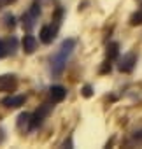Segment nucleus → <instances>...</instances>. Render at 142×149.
Returning a JSON list of instances; mask_svg holds the SVG:
<instances>
[{
	"instance_id": "obj_3",
	"label": "nucleus",
	"mask_w": 142,
	"mask_h": 149,
	"mask_svg": "<svg viewBox=\"0 0 142 149\" xmlns=\"http://www.w3.org/2000/svg\"><path fill=\"white\" fill-rule=\"evenodd\" d=\"M135 63H137V54L135 53H126V54H123V58H119L118 68L125 74H130L135 68Z\"/></svg>"
},
{
	"instance_id": "obj_23",
	"label": "nucleus",
	"mask_w": 142,
	"mask_h": 149,
	"mask_svg": "<svg viewBox=\"0 0 142 149\" xmlns=\"http://www.w3.org/2000/svg\"><path fill=\"white\" fill-rule=\"evenodd\" d=\"M140 11H142V9H140Z\"/></svg>"
},
{
	"instance_id": "obj_4",
	"label": "nucleus",
	"mask_w": 142,
	"mask_h": 149,
	"mask_svg": "<svg viewBox=\"0 0 142 149\" xmlns=\"http://www.w3.org/2000/svg\"><path fill=\"white\" fill-rule=\"evenodd\" d=\"M16 86H18L16 76H13V74H4V76H0V91L11 93V91L16 90Z\"/></svg>"
},
{
	"instance_id": "obj_18",
	"label": "nucleus",
	"mask_w": 142,
	"mask_h": 149,
	"mask_svg": "<svg viewBox=\"0 0 142 149\" xmlns=\"http://www.w3.org/2000/svg\"><path fill=\"white\" fill-rule=\"evenodd\" d=\"M111 60H107V61H104V65H102V68H100V74H105V72H111V63H109Z\"/></svg>"
},
{
	"instance_id": "obj_20",
	"label": "nucleus",
	"mask_w": 142,
	"mask_h": 149,
	"mask_svg": "<svg viewBox=\"0 0 142 149\" xmlns=\"http://www.w3.org/2000/svg\"><path fill=\"white\" fill-rule=\"evenodd\" d=\"M133 139H135L137 142H142V130H140V132H135V135H133Z\"/></svg>"
},
{
	"instance_id": "obj_2",
	"label": "nucleus",
	"mask_w": 142,
	"mask_h": 149,
	"mask_svg": "<svg viewBox=\"0 0 142 149\" xmlns=\"http://www.w3.org/2000/svg\"><path fill=\"white\" fill-rule=\"evenodd\" d=\"M51 109H53V105H49V104H44V105H40V107H39V109H37V111L32 114V130L42 125V121H44V119L49 116Z\"/></svg>"
},
{
	"instance_id": "obj_7",
	"label": "nucleus",
	"mask_w": 142,
	"mask_h": 149,
	"mask_svg": "<svg viewBox=\"0 0 142 149\" xmlns=\"http://www.w3.org/2000/svg\"><path fill=\"white\" fill-rule=\"evenodd\" d=\"M49 97H51L53 104L63 102V100H65V97H67V90H65L63 86H60V84H56V86H51V88H49Z\"/></svg>"
},
{
	"instance_id": "obj_1",
	"label": "nucleus",
	"mask_w": 142,
	"mask_h": 149,
	"mask_svg": "<svg viewBox=\"0 0 142 149\" xmlns=\"http://www.w3.org/2000/svg\"><path fill=\"white\" fill-rule=\"evenodd\" d=\"M74 47H76V40H74V39H67V40L61 42L60 49H58V51L54 53V56L51 58V72H53L54 77H60L61 74H63L65 63H67L68 56L72 54Z\"/></svg>"
},
{
	"instance_id": "obj_16",
	"label": "nucleus",
	"mask_w": 142,
	"mask_h": 149,
	"mask_svg": "<svg viewBox=\"0 0 142 149\" xmlns=\"http://www.w3.org/2000/svg\"><path fill=\"white\" fill-rule=\"evenodd\" d=\"M14 25H16V18H14L13 14H7V16H6V26L13 28Z\"/></svg>"
},
{
	"instance_id": "obj_9",
	"label": "nucleus",
	"mask_w": 142,
	"mask_h": 149,
	"mask_svg": "<svg viewBox=\"0 0 142 149\" xmlns=\"http://www.w3.org/2000/svg\"><path fill=\"white\" fill-rule=\"evenodd\" d=\"M18 130H21V132L32 130V114L23 112V114L18 116Z\"/></svg>"
},
{
	"instance_id": "obj_12",
	"label": "nucleus",
	"mask_w": 142,
	"mask_h": 149,
	"mask_svg": "<svg viewBox=\"0 0 142 149\" xmlns=\"http://www.w3.org/2000/svg\"><path fill=\"white\" fill-rule=\"evenodd\" d=\"M130 25H132V26H139V25H142V11L133 13V14L130 16Z\"/></svg>"
},
{
	"instance_id": "obj_21",
	"label": "nucleus",
	"mask_w": 142,
	"mask_h": 149,
	"mask_svg": "<svg viewBox=\"0 0 142 149\" xmlns=\"http://www.w3.org/2000/svg\"><path fill=\"white\" fill-rule=\"evenodd\" d=\"M61 146H63V147H67V146H68V147H74V144H72V139H68V140H65V142H63Z\"/></svg>"
},
{
	"instance_id": "obj_14",
	"label": "nucleus",
	"mask_w": 142,
	"mask_h": 149,
	"mask_svg": "<svg viewBox=\"0 0 142 149\" xmlns=\"http://www.w3.org/2000/svg\"><path fill=\"white\" fill-rule=\"evenodd\" d=\"M81 95H83L84 98H90V97H93V88H91L90 84H84V86H83V90H81Z\"/></svg>"
},
{
	"instance_id": "obj_5",
	"label": "nucleus",
	"mask_w": 142,
	"mask_h": 149,
	"mask_svg": "<svg viewBox=\"0 0 142 149\" xmlns=\"http://www.w3.org/2000/svg\"><path fill=\"white\" fill-rule=\"evenodd\" d=\"M58 28H60V26H56V25H44V26L40 28V33H39L40 42H42V44H51V42L54 40V37H56Z\"/></svg>"
},
{
	"instance_id": "obj_22",
	"label": "nucleus",
	"mask_w": 142,
	"mask_h": 149,
	"mask_svg": "<svg viewBox=\"0 0 142 149\" xmlns=\"http://www.w3.org/2000/svg\"><path fill=\"white\" fill-rule=\"evenodd\" d=\"M4 139H6V135H4V130H2V128H0V144H2V142H4Z\"/></svg>"
},
{
	"instance_id": "obj_19",
	"label": "nucleus",
	"mask_w": 142,
	"mask_h": 149,
	"mask_svg": "<svg viewBox=\"0 0 142 149\" xmlns=\"http://www.w3.org/2000/svg\"><path fill=\"white\" fill-rule=\"evenodd\" d=\"M13 2H16V0H0V9L6 7V6H11Z\"/></svg>"
},
{
	"instance_id": "obj_17",
	"label": "nucleus",
	"mask_w": 142,
	"mask_h": 149,
	"mask_svg": "<svg viewBox=\"0 0 142 149\" xmlns=\"http://www.w3.org/2000/svg\"><path fill=\"white\" fill-rule=\"evenodd\" d=\"M30 13H32V14H33V16L37 18V16L40 14V6H39V4H33V6L30 7Z\"/></svg>"
},
{
	"instance_id": "obj_11",
	"label": "nucleus",
	"mask_w": 142,
	"mask_h": 149,
	"mask_svg": "<svg viewBox=\"0 0 142 149\" xmlns=\"http://www.w3.org/2000/svg\"><path fill=\"white\" fill-rule=\"evenodd\" d=\"M105 56H107V60H116V58L119 56V44H118V42H111V44L107 46Z\"/></svg>"
},
{
	"instance_id": "obj_10",
	"label": "nucleus",
	"mask_w": 142,
	"mask_h": 149,
	"mask_svg": "<svg viewBox=\"0 0 142 149\" xmlns=\"http://www.w3.org/2000/svg\"><path fill=\"white\" fill-rule=\"evenodd\" d=\"M21 25H23V28H25V32H32V28L35 26V16L28 11V13H25L23 14V18H21Z\"/></svg>"
},
{
	"instance_id": "obj_13",
	"label": "nucleus",
	"mask_w": 142,
	"mask_h": 149,
	"mask_svg": "<svg viewBox=\"0 0 142 149\" xmlns=\"http://www.w3.org/2000/svg\"><path fill=\"white\" fill-rule=\"evenodd\" d=\"M61 18H63V9H61V7H58V9H56V13H54V16H53V25L60 26Z\"/></svg>"
},
{
	"instance_id": "obj_8",
	"label": "nucleus",
	"mask_w": 142,
	"mask_h": 149,
	"mask_svg": "<svg viewBox=\"0 0 142 149\" xmlns=\"http://www.w3.org/2000/svg\"><path fill=\"white\" fill-rule=\"evenodd\" d=\"M21 47H23L25 54H32V53L37 49V39H35L33 35L26 33V35L23 37V40H21Z\"/></svg>"
},
{
	"instance_id": "obj_15",
	"label": "nucleus",
	"mask_w": 142,
	"mask_h": 149,
	"mask_svg": "<svg viewBox=\"0 0 142 149\" xmlns=\"http://www.w3.org/2000/svg\"><path fill=\"white\" fill-rule=\"evenodd\" d=\"M9 54V46H7V40H0V58Z\"/></svg>"
},
{
	"instance_id": "obj_6",
	"label": "nucleus",
	"mask_w": 142,
	"mask_h": 149,
	"mask_svg": "<svg viewBox=\"0 0 142 149\" xmlns=\"http://www.w3.org/2000/svg\"><path fill=\"white\" fill-rule=\"evenodd\" d=\"M25 102H26L25 95H11V97H7V98L2 100V105L9 107V109H16V107H21Z\"/></svg>"
}]
</instances>
